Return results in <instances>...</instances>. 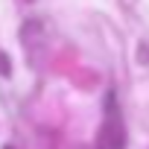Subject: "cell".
I'll use <instances>...</instances> for the list:
<instances>
[{"label":"cell","mask_w":149,"mask_h":149,"mask_svg":"<svg viewBox=\"0 0 149 149\" xmlns=\"http://www.w3.org/2000/svg\"><path fill=\"white\" fill-rule=\"evenodd\" d=\"M97 149H126V129H123V117L117 108V97L111 91L105 94V117L97 134Z\"/></svg>","instance_id":"cell-1"},{"label":"cell","mask_w":149,"mask_h":149,"mask_svg":"<svg viewBox=\"0 0 149 149\" xmlns=\"http://www.w3.org/2000/svg\"><path fill=\"white\" fill-rule=\"evenodd\" d=\"M0 73H3V76H9V73H12V67H9V56H6V53H0Z\"/></svg>","instance_id":"cell-2"},{"label":"cell","mask_w":149,"mask_h":149,"mask_svg":"<svg viewBox=\"0 0 149 149\" xmlns=\"http://www.w3.org/2000/svg\"><path fill=\"white\" fill-rule=\"evenodd\" d=\"M29 3H32V0H29Z\"/></svg>","instance_id":"cell-3"}]
</instances>
